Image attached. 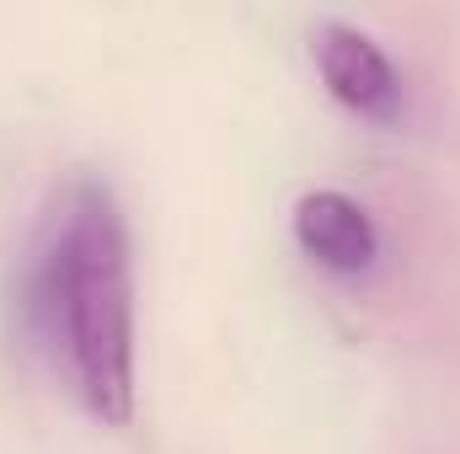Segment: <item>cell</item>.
I'll use <instances>...</instances> for the list:
<instances>
[{"label": "cell", "mask_w": 460, "mask_h": 454, "mask_svg": "<svg viewBox=\"0 0 460 454\" xmlns=\"http://www.w3.org/2000/svg\"><path fill=\"white\" fill-rule=\"evenodd\" d=\"M16 316L65 390L102 423H134V235L113 182L75 171L22 251Z\"/></svg>", "instance_id": "cell-1"}, {"label": "cell", "mask_w": 460, "mask_h": 454, "mask_svg": "<svg viewBox=\"0 0 460 454\" xmlns=\"http://www.w3.org/2000/svg\"><path fill=\"white\" fill-rule=\"evenodd\" d=\"M311 65L327 86V97L348 108L364 123H402L407 113V75L396 70V59L380 48L375 32L353 27L343 16H327L311 32Z\"/></svg>", "instance_id": "cell-2"}, {"label": "cell", "mask_w": 460, "mask_h": 454, "mask_svg": "<svg viewBox=\"0 0 460 454\" xmlns=\"http://www.w3.org/2000/svg\"><path fill=\"white\" fill-rule=\"evenodd\" d=\"M295 251L332 273V278H369L380 267V225L343 188H305L289 209Z\"/></svg>", "instance_id": "cell-3"}]
</instances>
